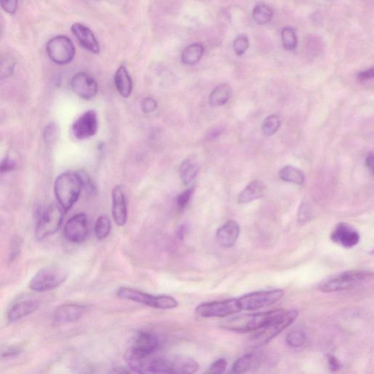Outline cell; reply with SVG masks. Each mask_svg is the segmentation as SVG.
<instances>
[{
  "label": "cell",
  "instance_id": "3",
  "mask_svg": "<svg viewBox=\"0 0 374 374\" xmlns=\"http://www.w3.org/2000/svg\"><path fill=\"white\" fill-rule=\"evenodd\" d=\"M282 309L273 310L255 314L237 315L226 319L222 324V328L237 333H249L256 331L264 326L279 314Z\"/></svg>",
  "mask_w": 374,
  "mask_h": 374
},
{
  "label": "cell",
  "instance_id": "41",
  "mask_svg": "<svg viewBox=\"0 0 374 374\" xmlns=\"http://www.w3.org/2000/svg\"><path fill=\"white\" fill-rule=\"evenodd\" d=\"M18 6V0H0V6L3 11L10 15L16 13Z\"/></svg>",
  "mask_w": 374,
  "mask_h": 374
},
{
  "label": "cell",
  "instance_id": "36",
  "mask_svg": "<svg viewBox=\"0 0 374 374\" xmlns=\"http://www.w3.org/2000/svg\"><path fill=\"white\" fill-rule=\"evenodd\" d=\"M59 137H60V128L57 124L51 122L46 126L43 132V138L47 144H55Z\"/></svg>",
  "mask_w": 374,
  "mask_h": 374
},
{
  "label": "cell",
  "instance_id": "37",
  "mask_svg": "<svg viewBox=\"0 0 374 374\" xmlns=\"http://www.w3.org/2000/svg\"><path fill=\"white\" fill-rule=\"evenodd\" d=\"M249 47V39L246 36L237 37L233 42V50L237 55L241 56L246 53Z\"/></svg>",
  "mask_w": 374,
  "mask_h": 374
},
{
  "label": "cell",
  "instance_id": "6",
  "mask_svg": "<svg viewBox=\"0 0 374 374\" xmlns=\"http://www.w3.org/2000/svg\"><path fill=\"white\" fill-rule=\"evenodd\" d=\"M66 271L60 266H48L40 270L30 283V288L37 292L51 290L66 281Z\"/></svg>",
  "mask_w": 374,
  "mask_h": 374
},
{
  "label": "cell",
  "instance_id": "27",
  "mask_svg": "<svg viewBox=\"0 0 374 374\" xmlns=\"http://www.w3.org/2000/svg\"><path fill=\"white\" fill-rule=\"evenodd\" d=\"M204 48L199 43H193L188 45L182 52L181 62L183 65H195L198 63L203 57Z\"/></svg>",
  "mask_w": 374,
  "mask_h": 374
},
{
  "label": "cell",
  "instance_id": "34",
  "mask_svg": "<svg viewBox=\"0 0 374 374\" xmlns=\"http://www.w3.org/2000/svg\"><path fill=\"white\" fill-rule=\"evenodd\" d=\"M281 40L284 48L288 50H295L297 47L298 39L296 32L290 28H285L281 31Z\"/></svg>",
  "mask_w": 374,
  "mask_h": 374
},
{
  "label": "cell",
  "instance_id": "29",
  "mask_svg": "<svg viewBox=\"0 0 374 374\" xmlns=\"http://www.w3.org/2000/svg\"><path fill=\"white\" fill-rule=\"evenodd\" d=\"M198 167L191 160H184L180 165V176L183 184L189 185L196 178L198 174Z\"/></svg>",
  "mask_w": 374,
  "mask_h": 374
},
{
  "label": "cell",
  "instance_id": "14",
  "mask_svg": "<svg viewBox=\"0 0 374 374\" xmlns=\"http://www.w3.org/2000/svg\"><path fill=\"white\" fill-rule=\"evenodd\" d=\"M112 216L114 222L119 227L127 223V203L124 190L120 185L114 187L112 191Z\"/></svg>",
  "mask_w": 374,
  "mask_h": 374
},
{
  "label": "cell",
  "instance_id": "42",
  "mask_svg": "<svg viewBox=\"0 0 374 374\" xmlns=\"http://www.w3.org/2000/svg\"><path fill=\"white\" fill-rule=\"evenodd\" d=\"M227 366V362L225 359L221 358L212 363L208 370V373L220 374L225 371Z\"/></svg>",
  "mask_w": 374,
  "mask_h": 374
},
{
  "label": "cell",
  "instance_id": "47",
  "mask_svg": "<svg viewBox=\"0 0 374 374\" xmlns=\"http://www.w3.org/2000/svg\"><path fill=\"white\" fill-rule=\"evenodd\" d=\"M185 230H186V227L184 225L181 226L178 230V233H177L178 237H180V238H183V234L185 233Z\"/></svg>",
  "mask_w": 374,
  "mask_h": 374
},
{
  "label": "cell",
  "instance_id": "22",
  "mask_svg": "<svg viewBox=\"0 0 374 374\" xmlns=\"http://www.w3.org/2000/svg\"><path fill=\"white\" fill-rule=\"evenodd\" d=\"M167 359L170 373H194L199 369L198 363L187 357L176 356Z\"/></svg>",
  "mask_w": 374,
  "mask_h": 374
},
{
  "label": "cell",
  "instance_id": "32",
  "mask_svg": "<svg viewBox=\"0 0 374 374\" xmlns=\"http://www.w3.org/2000/svg\"><path fill=\"white\" fill-rule=\"evenodd\" d=\"M252 16L255 22L259 25L266 24L272 20L274 13L269 6L258 5L254 8Z\"/></svg>",
  "mask_w": 374,
  "mask_h": 374
},
{
  "label": "cell",
  "instance_id": "8",
  "mask_svg": "<svg viewBox=\"0 0 374 374\" xmlns=\"http://www.w3.org/2000/svg\"><path fill=\"white\" fill-rule=\"evenodd\" d=\"M46 52L50 60L55 64L67 65L75 57V45L68 37L57 35L48 40Z\"/></svg>",
  "mask_w": 374,
  "mask_h": 374
},
{
  "label": "cell",
  "instance_id": "7",
  "mask_svg": "<svg viewBox=\"0 0 374 374\" xmlns=\"http://www.w3.org/2000/svg\"><path fill=\"white\" fill-rule=\"evenodd\" d=\"M65 210L59 203H53L42 213L37 223L35 235L39 241L44 240L60 230Z\"/></svg>",
  "mask_w": 374,
  "mask_h": 374
},
{
  "label": "cell",
  "instance_id": "35",
  "mask_svg": "<svg viewBox=\"0 0 374 374\" xmlns=\"http://www.w3.org/2000/svg\"><path fill=\"white\" fill-rule=\"evenodd\" d=\"M307 341L306 334L300 330H296L289 333L286 336V341L289 346L293 348H298L304 346Z\"/></svg>",
  "mask_w": 374,
  "mask_h": 374
},
{
  "label": "cell",
  "instance_id": "11",
  "mask_svg": "<svg viewBox=\"0 0 374 374\" xmlns=\"http://www.w3.org/2000/svg\"><path fill=\"white\" fill-rule=\"evenodd\" d=\"M74 137L78 140L93 137L98 129V117L97 112L89 110L83 114L72 125Z\"/></svg>",
  "mask_w": 374,
  "mask_h": 374
},
{
  "label": "cell",
  "instance_id": "25",
  "mask_svg": "<svg viewBox=\"0 0 374 374\" xmlns=\"http://www.w3.org/2000/svg\"><path fill=\"white\" fill-rule=\"evenodd\" d=\"M232 95V89L227 84H221L216 87L209 96V104L212 107L225 105Z\"/></svg>",
  "mask_w": 374,
  "mask_h": 374
},
{
  "label": "cell",
  "instance_id": "4",
  "mask_svg": "<svg viewBox=\"0 0 374 374\" xmlns=\"http://www.w3.org/2000/svg\"><path fill=\"white\" fill-rule=\"evenodd\" d=\"M116 296L120 299L141 303L156 309L170 310L178 306V301L171 296H152L127 286L119 287L116 291Z\"/></svg>",
  "mask_w": 374,
  "mask_h": 374
},
{
  "label": "cell",
  "instance_id": "10",
  "mask_svg": "<svg viewBox=\"0 0 374 374\" xmlns=\"http://www.w3.org/2000/svg\"><path fill=\"white\" fill-rule=\"evenodd\" d=\"M282 289L259 291L237 298L242 310L254 311L275 304L284 296Z\"/></svg>",
  "mask_w": 374,
  "mask_h": 374
},
{
  "label": "cell",
  "instance_id": "20",
  "mask_svg": "<svg viewBox=\"0 0 374 374\" xmlns=\"http://www.w3.org/2000/svg\"><path fill=\"white\" fill-rule=\"evenodd\" d=\"M159 339L154 333L141 331L138 333L132 348L148 355H154L159 347Z\"/></svg>",
  "mask_w": 374,
  "mask_h": 374
},
{
  "label": "cell",
  "instance_id": "12",
  "mask_svg": "<svg viewBox=\"0 0 374 374\" xmlns=\"http://www.w3.org/2000/svg\"><path fill=\"white\" fill-rule=\"evenodd\" d=\"M88 220L84 213L74 215L67 221L64 234L68 242L73 244H82L88 236Z\"/></svg>",
  "mask_w": 374,
  "mask_h": 374
},
{
  "label": "cell",
  "instance_id": "26",
  "mask_svg": "<svg viewBox=\"0 0 374 374\" xmlns=\"http://www.w3.org/2000/svg\"><path fill=\"white\" fill-rule=\"evenodd\" d=\"M260 363L258 355L253 353L248 354L235 361L232 366V372L235 373H244L254 368H257Z\"/></svg>",
  "mask_w": 374,
  "mask_h": 374
},
{
  "label": "cell",
  "instance_id": "38",
  "mask_svg": "<svg viewBox=\"0 0 374 374\" xmlns=\"http://www.w3.org/2000/svg\"><path fill=\"white\" fill-rule=\"evenodd\" d=\"M195 193V187L187 189L183 193L178 195L176 198V203L178 208L181 209L186 208V205L190 203L193 194Z\"/></svg>",
  "mask_w": 374,
  "mask_h": 374
},
{
  "label": "cell",
  "instance_id": "48",
  "mask_svg": "<svg viewBox=\"0 0 374 374\" xmlns=\"http://www.w3.org/2000/svg\"><path fill=\"white\" fill-rule=\"evenodd\" d=\"M94 1H98V0H94Z\"/></svg>",
  "mask_w": 374,
  "mask_h": 374
},
{
  "label": "cell",
  "instance_id": "30",
  "mask_svg": "<svg viewBox=\"0 0 374 374\" xmlns=\"http://www.w3.org/2000/svg\"><path fill=\"white\" fill-rule=\"evenodd\" d=\"M16 61L10 55L0 56V82L13 75L16 68Z\"/></svg>",
  "mask_w": 374,
  "mask_h": 374
},
{
  "label": "cell",
  "instance_id": "23",
  "mask_svg": "<svg viewBox=\"0 0 374 374\" xmlns=\"http://www.w3.org/2000/svg\"><path fill=\"white\" fill-rule=\"evenodd\" d=\"M114 84L118 92L124 98H128L132 94L133 88L132 77L125 67H119L116 70L114 75Z\"/></svg>",
  "mask_w": 374,
  "mask_h": 374
},
{
  "label": "cell",
  "instance_id": "2",
  "mask_svg": "<svg viewBox=\"0 0 374 374\" xmlns=\"http://www.w3.org/2000/svg\"><path fill=\"white\" fill-rule=\"evenodd\" d=\"M82 188V177L77 172H65L57 177L55 183V196L65 213L77 203Z\"/></svg>",
  "mask_w": 374,
  "mask_h": 374
},
{
  "label": "cell",
  "instance_id": "24",
  "mask_svg": "<svg viewBox=\"0 0 374 374\" xmlns=\"http://www.w3.org/2000/svg\"><path fill=\"white\" fill-rule=\"evenodd\" d=\"M266 193V186L263 182L255 180L251 182L240 193L237 201L240 204L250 203L262 198Z\"/></svg>",
  "mask_w": 374,
  "mask_h": 374
},
{
  "label": "cell",
  "instance_id": "44",
  "mask_svg": "<svg viewBox=\"0 0 374 374\" xmlns=\"http://www.w3.org/2000/svg\"><path fill=\"white\" fill-rule=\"evenodd\" d=\"M373 68H370L369 70H365V71L359 72L358 78L360 82H367V81L373 78Z\"/></svg>",
  "mask_w": 374,
  "mask_h": 374
},
{
  "label": "cell",
  "instance_id": "17",
  "mask_svg": "<svg viewBox=\"0 0 374 374\" xmlns=\"http://www.w3.org/2000/svg\"><path fill=\"white\" fill-rule=\"evenodd\" d=\"M71 31L83 48L96 55L99 53L100 48L98 41L90 29L82 23H75L72 25Z\"/></svg>",
  "mask_w": 374,
  "mask_h": 374
},
{
  "label": "cell",
  "instance_id": "39",
  "mask_svg": "<svg viewBox=\"0 0 374 374\" xmlns=\"http://www.w3.org/2000/svg\"><path fill=\"white\" fill-rule=\"evenodd\" d=\"M141 107L144 114H151L157 109V101L153 97H146L143 99Z\"/></svg>",
  "mask_w": 374,
  "mask_h": 374
},
{
  "label": "cell",
  "instance_id": "33",
  "mask_svg": "<svg viewBox=\"0 0 374 374\" xmlns=\"http://www.w3.org/2000/svg\"><path fill=\"white\" fill-rule=\"evenodd\" d=\"M281 126V119L276 114L268 116L262 125V133L266 136H272L277 132Z\"/></svg>",
  "mask_w": 374,
  "mask_h": 374
},
{
  "label": "cell",
  "instance_id": "21",
  "mask_svg": "<svg viewBox=\"0 0 374 374\" xmlns=\"http://www.w3.org/2000/svg\"><path fill=\"white\" fill-rule=\"evenodd\" d=\"M40 304L35 300H25L13 305L8 312V319L11 323L26 317L38 309Z\"/></svg>",
  "mask_w": 374,
  "mask_h": 374
},
{
  "label": "cell",
  "instance_id": "5",
  "mask_svg": "<svg viewBox=\"0 0 374 374\" xmlns=\"http://www.w3.org/2000/svg\"><path fill=\"white\" fill-rule=\"evenodd\" d=\"M373 277L368 271L352 270L341 273L322 281L319 285L320 290L324 292H336L351 289L367 279Z\"/></svg>",
  "mask_w": 374,
  "mask_h": 374
},
{
  "label": "cell",
  "instance_id": "46",
  "mask_svg": "<svg viewBox=\"0 0 374 374\" xmlns=\"http://www.w3.org/2000/svg\"><path fill=\"white\" fill-rule=\"evenodd\" d=\"M365 164L368 169L370 172H373V153L368 154L366 159H365Z\"/></svg>",
  "mask_w": 374,
  "mask_h": 374
},
{
  "label": "cell",
  "instance_id": "43",
  "mask_svg": "<svg viewBox=\"0 0 374 374\" xmlns=\"http://www.w3.org/2000/svg\"><path fill=\"white\" fill-rule=\"evenodd\" d=\"M309 207L306 204H303L299 210V221L301 222H306L310 218Z\"/></svg>",
  "mask_w": 374,
  "mask_h": 374
},
{
  "label": "cell",
  "instance_id": "16",
  "mask_svg": "<svg viewBox=\"0 0 374 374\" xmlns=\"http://www.w3.org/2000/svg\"><path fill=\"white\" fill-rule=\"evenodd\" d=\"M86 311L87 307L84 305L75 303L63 304L56 309L54 314V319L58 324L74 323L80 319Z\"/></svg>",
  "mask_w": 374,
  "mask_h": 374
},
{
  "label": "cell",
  "instance_id": "19",
  "mask_svg": "<svg viewBox=\"0 0 374 374\" xmlns=\"http://www.w3.org/2000/svg\"><path fill=\"white\" fill-rule=\"evenodd\" d=\"M240 235V227L235 221L229 220L219 228L217 241L221 247L231 248L235 245Z\"/></svg>",
  "mask_w": 374,
  "mask_h": 374
},
{
  "label": "cell",
  "instance_id": "15",
  "mask_svg": "<svg viewBox=\"0 0 374 374\" xmlns=\"http://www.w3.org/2000/svg\"><path fill=\"white\" fill-rule=\"evenodd\" d=\"M153 355H148L131 347L126 352L124 360L129 368L136 373H149Z\"/></svg>",
  "mask_w": 374,
  "mask_h": 374
},
{
  "label": "cell",
  "instance_id": "45",
  "mask_svg": "<svg viewBox=\"0 0 374 374\" xmlns=\"http://www.w3.org/2000/svg\"><path fill=\"white\" fill-rule=\"evenodd\" d=\"M328 362L332 371H337L341 368V363L334 356H328Z\"/></svg>",
  "mask_w": 374,
  "mask_h": 374
},
{
  "label": "cell",
  "instance_id": "28",
  "mask_svg": "<svg viewBox=\"0 0 374 374\" xmlns=\"http://www.w3.org/2000/svg\"><path fill=\"white\" fill-rule=\"evenodd\" d=\"M279 176L282 181L296 185H302L305 181V175L303 172L291 165H286L281 169Z\"/></svg>",
  "mask_w": 374,
  "mask_h": 374
},
{
  "label": "cell",
  "instance_id": "13",
  "mask_svg": "<svg viewBox=\"0 0 374 374\" xmlns=\"http://www.w3.org/2000/svg\"><path fill=\"white\" fill-rule=\"evenodd\" d=\"M70 86L72 92L84 99L94 98L98 91L97 82L84 72H77L72 77Z\"/></svg>",
  "mask_w": 374,
  "mask_h": 374
},
{
  "label": "cell",
  "instance_id": "1",
  "mask_svg": "<svg viewBox=\"0 0 374 374\" xmlns=\"http://www.w3.org/2000/svg\"><path fill=\"white\" fill-rule=\"evenodd\" d=\"M298 312L296 310H281L264 326L253 332L248 345L250 348L257 349L264 346L284 331L297 319Z\"/></svg>",
  "mask_w": 374,
  "mask_h": 374
},
{
  "label": "cell",
  "instance_id": "9",
  "mask_svg": "<svg viewBox=\"0 0 374 374\" xmlns=\"http://www.w3.org/2000/svg\"><path fill=\"white\" fill-rule=\"evenodd\" d=\"M242 311L237 299L211 301L201 303L195 308V312L203 318H222L232 316Z\"/></svg>",
  "mask_w": 374,
  "mask_h": 374
},
{
  "label": "cell",
  "instance_id": "40",
  "mask_svg": "<svg viewBox=\"0 0 374 374\" xmlns=\"http://www.w3.org/2000/svg\"><path fill=\"white\" fill-rule=\"evenodd\" d=\"M16 168V163L10 156H7L0 162V173H10L14 171Z\"/></svg>",
  "mask_w": 374,
  "mask_h": 374
},
{
  "label": "cell",
  "instance_id": "31",
  "mask_svg": "<svg viewBox=\"0 0 374 374\" xmlns=\"http://www.w3.org/2000/svg\"><path fill=\"white\" fill-rule=\"evenodd\" d=\"M111 230V222L107 215H101L96 221L94 226V232L96 237L99 241L104 240L110 235Z\"/></svg>",
  "mask_w": 374,
  "mask_h": 374
},
{
  "label": "cell",
  "instance_id": "18",
  "mask_svg": "<svg viewBox=\"0 0 374 374\" xmlns=\"http://www.w3.org/2000/svg\"><path fill=\"white\" fill-rule=\"evenodd\" d=\"M331 239L333 242L340 244L342 247L350 249L358 245L360 242V235L351 226L341 223L337 225L332 232Z\"/></svg>",
  "mask_w": 374,
  "mask_h": 374
}]
</instances>
